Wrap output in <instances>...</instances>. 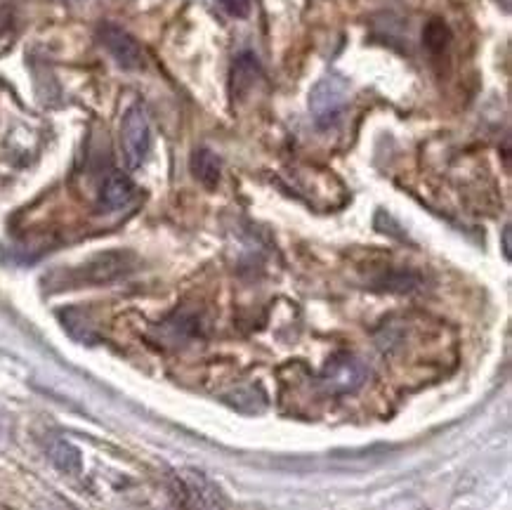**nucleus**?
<instances>
[{"label": "nucleus", "instance_id": "9b49d317", "mask_svg": "<svg viewBox=\"0 0 512 510\" xmlns=\"http://www.w3.org/2000/svg\"><path fill=\"white\" fill-rule=\"evenodd\" d=\"M218 3L229 17H236V19H246L251 15V8H253V0H218Z\"/></svg>", "mask_w": 512, "mask_h": 510}, {"label": "nucleus", "instance_id": "39448f33", "mask_svg": "<svg viewBox=\"0 0 512 510\" xmlns=\"http://www.w3.org/2000/svg\"><path fill=\"white\" fill-rule=\"evenodd\" d=\"M135 267V255L128 251H109L97 255V258L88 260V263L78 267L76 279H81V284H107L123 274H128Z\"/></svg>", "mask_w": 512, "mask_h": 510}, {"label": "nucleus", "instance_id": "7ed1b4c3", "mask_svg": "<svg viewBox=\"0 0 512 510\" xmlns=\"http://www.w3.org/2000/svg\"><path fill=\"white\" fill-rule=\"evenodd\" d=\"M366 376H369V369L359 357L350 355V352H340V355L328 359L324 374H321V383L331 395H350L364 385Z\"/></svg>", "mask_w": 512, "mask_h": 510}, {"label": "nucleus", "instance_id": "9d476101", "mask_svg": "<svg viewBox=\"0 0 512 510\" xmlns=\"http://www.w3.org/2000/svg\"><path fill=\"white\" fill-rule=\"evenodd\" d=\"M423 43L430 52H442L446 45L451 43V31H449V26H446L444 19L435 17V19H430L428 24H425Z\"/></svg>", "mask_w": 512, "mask_h": 510}, {"label": "nucleus", "instance_id": "1a4fd4ad", "mask_svg": "<svg viewBox=\"0 0 512 510\" xmlns=\"http://www.w3.org/2000/svg\"><path fill=\"white\" fill-rule=\"evenodd\" d=\"M260 76V64L251 52H244V55L239 57V60L234 62V71H232V90L236 95L246 93L251 85L258 81Z\"/></svg>", "mask_w": 512, "mask_h": 510}, {"label": "nucleus", "instance_id": "0eeeda50", "mask_svg": "<svg viewBox=\"0 0 512 510\" xmlns=\"http://www.w3.org/2000/svg\"><path fill=\"white\" fill-rule=\"evenodd\" d=\"M45 451H48V459L59 473L64 475L81 473L83 468L81 451H78L71 442L62 440V437H52V440H48V444H45Z\"/></svg>", "mask_w": 512, "mask_h": 510}, {"label": "nucleus", "instance_id": "423d86ee", "mask_svg": "<svg viewBox=\"0 0 512 510\" xmlns=\"http://www.w3.org/2000/svg\"><path fill=\"white\" fill-rule=\"evenodd\" d=\"M135 199V185L128 175L111 173L100 187V208L104 213H116L130 206Z\"/></svg>", "mask_w": 512, "mask_h": 510}, {"label": "nucleus", "instance_id": "f257e3e1", "mask_svg": "<svg viewBox=\"0 0 512 510\" xmlns=\"http://www.w3.org/2000/svg\"><path fill=\"white\" fill-rule=\"evenodd\" d=\"M350 100V83L340 74H328L310 93V114L319 128H331Z\"/></svg>", "mask_w": 512, "mask_h": 510}, {"label": "nucleus", "instance_id": "6e6552de", "mask_svg": "<svg viewBox=\"0 0 512 510\" xmlns=\"http://www.w3.org/2000/svg\"><path fill=\"white\" fill-rule=\"evenodd\" d=\"M189 168H192V175L201 182L206 189H215L220 185L222 178V166L218 154L210 152L208 147L196 149L192 154V161H189Z\"/></svg>", "mask_w": 512, "mask_h": 510}, {"label": "nucleus", "instance_id": "f03ea898", "mask_svg": "<svg viewBox=\"0 0 512 510\" xmlns=\"http://www.w3.org/2000/svg\"><path fill=\"white\" fill-rule=\"evenodd\" d=\"M152 149V123L142 104H133L121 121V152L130 170L140 168Z\"/></svg>", "mask_w": 512, "mask_h": 510}, {"label": "nucleus", "instance_id": "20e7f679", "mask_svg": "<svg viewBox=\"0 0 512 510\" xmlns=\"http://www.w3.org/2000/svg\"><path fill=\"white\" fill-rule=\"evenodd\" d=\"M97 38H100L102 48L111 55V60H114L121 69L137 71L144 67L142 45L137 43L126 29H121V26L109 24V22L100 24V29H97Z\"/></svg>", "mask_w": 512, "mask_h": 510}, {"label": "nucleus", "instance_id": "f8f14e48", "mask_svg": "<svg viewBox=\"0 0 512 510\" xmlns=\"http://www.w3.org/2000/svg\"><path fill=\"white\" fill-rule=\"evenodd\" d=\"M10 24H12V12H10V8H0V36H3L5 31L10 29Z\"/></svg>", "mask_w": 512, "mask_h": 510}, {"label": "nucleus", "instance_id": "ddd939ff", "mask_svg": "<svg viewBox=\"0 0 512 510\" xmlns=\"http://www.w3.org/2000/svg\"><path fill=\"white\" fill-rule=\"evenodd\" d=\"M503 255L510 260V225L503 227Z\"/></svg>", "mask_w": 512, "mask_h": 510}]
</instances>
